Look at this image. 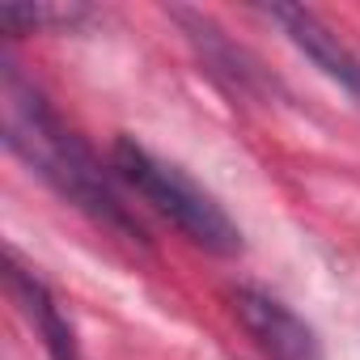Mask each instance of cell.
<instances>
[{"label": "cell", "instance_id": "obj_1", "mask_svg": "<svg viewBox=\"0 0 360 360\" xmlns=\"http://www.w3.org/2000/svg\"><path fill=\"white\" fill-rule=\"evenodd\" d=\"M0 119H5L9 153L30 174H39L64 204H72L102 229L119 233L123 242H144V229L119 191V178L102 169L94 148L60 119V110L43 98V89L26 81L22 68L9 60L0 72Z\"/></svg>", "mask_w": 360, "mask_h": 360}, {"label": "cell", "instance_id": "obj_2", "mask_svg": "<svg viewBox=\"0 0 360 360\" xmlns=\"http://www.w3.org/2000/svg\"><path fill=\"white\" fill-rule=\"evenodd\" d=\"M110 169L136 200H144L161 221H169L191 246L221 255V259H233L246 250L242 225L229 217V208L178 161H165L161 153L144 148L140 140L119 136L110 148Z\"/></svg>", "mask_w": 360, "mask_h": 360}, {"label": "cell", "instance_id": "obj_3", "mask_svg": "<svg viewBox=\"0 0 360 360\" xmlns=\"http://www.w3.org/2000/svg\"><path fill=\"white\" fill-rule=\"evenodd\" d=\"M233 318L242 322V330L250 335V343L267 356V360H322V343L318 330L280 297H271L267 288H233Z\"/></svg>", "mask_w": 360, "mask_h": 360}, {"label": "cell", "instance_id": "obj_4", "mask_svg": "<svg viewBox=\"0 0 360 360\" xmlns=\"http://www.w3.org/2000/svg\"><path fill=\"white\" fill-rule=\"evenodd\" d=\"M5 288L13 297V305L22 309V318L30 322V330L43 339V352L47 360H85L81 343H77V330L64 314V305L56 301V292L47 288V280L22 263L18 250L5 255Z\"/></svg>", "mask_w": 360, "mask_h": 360}, {"label": "cell", "instance_id": "obj_5", "mask_svg": "<svg viewBox=\"0 0 360 360\" xmlns=\"http://www.w3.org/2000/svg\"><path fill=\"white\" fill-rule=\"evenodd\" d=\"M267 18L288 34V43H292L305 60H314L330 81H339L347 94L360 98V56L347 51V47L339 43V34H335L318 13H309V9H301V5H276V9H267Z\"/></svg>", "mask_w": 360, "mask_h": 360}, {"label": "cell", "instance_id": "obj_6", "mask_svg": "<svg viewBox=\"0 0 360 360\" xmlns=\"http://www.w3.org/2000/svg\"><path fill=\"white\" fill-rule=\"evenodd\" d=\"M89 18V9L81 5H34V9H22V5H9L0 13L9 34H34V30H72Z\"/></svg>", "mask_w": 360, "mask_h": 360}]
</instances>
